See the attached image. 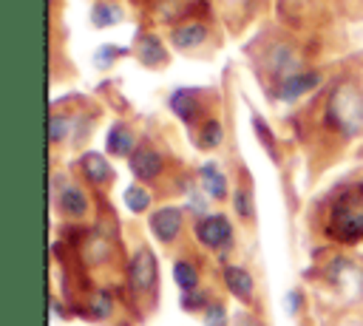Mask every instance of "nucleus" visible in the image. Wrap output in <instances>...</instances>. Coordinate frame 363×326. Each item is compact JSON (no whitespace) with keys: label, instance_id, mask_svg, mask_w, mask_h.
<instances>
[{"label":"nucleus","instance_id":"nucleus-1","mask_svg":"<svg viewBox=\"0 0 363 326\" xmlns=\"http://www.w3.org/2000/svg\"><path fill=\"white\" fill-rule=\"evenodd\" d=\"M332 232L343 241L363 238V187H349L332 207Z\"/></svg>","mask_w":363,"mask_h":326},{"label":"nucleus","instance_id":"nucleus-2","mask_svg":"<svg viewBox=\"0 0 363 326\" xmlns=\"http://www.w3.org/2000/svg\"><path fill=\"white\" fill-rule=\"evenodd\" d=\"M329 119L343 133H357L363 125V96L354 85H340L329 99Z\"/></svg>","mask_w":363,"mask_h":326},{"label":"nucleus","instance_id":"nucleus-3","mask_svg":"<svg viewBox=\"0 0 363 326\" xmlns=\"http://www.w3.org/2000/svg\"><path fill=\"white\" fill-rule=\"evenodd\" d=\"M130 286L133 292H150L156 286V258L147 247H139L130 258Z\"/></svg>","mask_w":363,"mask_h":326},{"label":"nucleus","instance_id":"nucleus-4","mask_svg":"<svg viewBox=\"0 0 363 326\" xmlns=\"http://www.w3.org/2000/svg\"><path fill=\"white\" fill-rule=\"evenodd\" d=\"M196 235H199L201 244L218 249V247H227V244H230L233 227H230V221H227L224 215H204V218H199V224H196Z\"/></svg>","mask_w":363,"mask_h":326},{"label":"nucleus","instance_id":"nucleus-5","mask_svg":"<svg viewBox=\"0 0 363 326\" xmlns=\"http://www.w3.org/2000/svg\"><path fill=\"white\" fill-rule=\"evenodd\" d=\"M150 230L159 241H173L182 230V210L176 207H162L150 215Z\"/></svg>","mask_w":363,"mask_h":326},{"label":"nucleus","instance_id":"nucleus-6","mask_svg":"<svg viewBox=\"0 0 363 326\" xmlns=\"http://www.w3.org/2000/svg\"><path fill=\"white\" fill-rule=\"evenodd\" d=\"M130 170H133V176H136V179L150 181V179H156V176H159V170H162V159H159V153H156V150L142 147V150L130 153Z\"/></svg>","mask_w":363,"mask_h":326},{"label":"nucleus","instance_id":"nucleus-7","mask_svg":"<svg viewBox=\"0 0 363 326\" xmlns=\"http://www.w3.org/2000/svg\"><path fill=\"white\" fill-rule=\"evenodd\" d=\"M57 204L68 215H82L88 210V198H85V193L77 184H62L60 193H57Z\"/></svg>","mask_w":363,"mask_h":326},{"label":"nucleus","instance_id":"nucleus-8","mask_svg":"<svg viewBox=\"0 0 363 326\" xmlns=\"http://www.w3.org/2000/svg\"><path fill=\"white\" fill-rule=\"evenodd\" d=\"M224 281H227V286H230V292L235 295V298H241V300H247V298H252V278H250V272L247 269H241V266H224Z\"/></svg>","mask_w":363,"mask_h":326},{"label":"nucleus","instance_id":"nucleus-9","mask_svg":"<svg viewBox=\"0 0 363 326\" xmlns=\"http://www.w3.org/2000/svg\"><path fill=\"white\" fill-rule=\"evenodd\" d=\"M312 85H318V74H295V77H289V79L281 82L278 96L281 99H295V96L306 94Z\"/></svg>","mask_w":363,"mask_h":326},{"label":"nucleus","instance_id":"nucleus-10","mask_svg":"<svg viewBox=\"0 0 363 326\" xmlns=\"http://www.w3.org/2000/svg\"><path fill=\"white\" fill-rule=\"evenodd\" d=\"M170 108H173L176 116H182V119H193V113H196V108H199V96H196V91H190V88L176 91V94L170 96Z\"/></svg>","mask_w":363,"mask_h":326},{"label":"nucleus","instance_id":"nucleus-11","mask_svg":"<svg viewBox=\"0 0 363 326\" xmlns=\"http://www.w3.org/2000/svg\"><path fill=\"white\" fill-rule=\"evenodd\" d=\"M82 170H85V176H88L91 181H96V184H102V181L111 179V164H108L99 153H85V156H82Z\"/></svg>","mask_w":363,"mask_h":326},{"label":"nucleus","instance_id":"nucleus-12","mask_svg":"<svg viewBox=\"0 0 363 326\" xmlns=\"http://www.w3.org/2000/svg\"><path fill=\"white\" fill-rule=\"evenodd\" d=\"M108 150L116 156H128L133 150V133L125 125H113L108 133Z\"/></svg>","mask_w":363,"mask_h":326},{"label":"nucleus","instance_id":"nucleus-13","mask_svg":"<svg viewBox=\"0 0 363 326\" xmlns=\"http://www.w3.org/2000/svg\"><path fill=\"white\" fill-rule=\"evenodd\" d=\"M201 184L213 198H224V193H227V181H224V176H221V170L216 164H204L201 167Z\"/></svg>","mask_w":363,"mask_h":326},{"label":"nucleus","instance_id":"nucleus-14","mask_svg":"<svg viewBox=\"0 0 363 326\" xmlns=\"http://www.w3.org/2000/svg\"><path fill=\"white\" fill-rule=\"evenodd\" d=\"M139 57H142V62H147V65H159V62L167 60L162 43H159L156 37H150V34H145V37L139 40Z\"/></svg>","mask_w":363,"mask_h":326},{"label":"nucleus","instance_id":"nucleus-15","mask_svg":"<svg viewBox=\"0 0 363 326\" xmlns=\"http://www.w3.org/2000/svg\"><path fill=\"white\" fill-rule=\"evenodd\" d=\"M204 37H207L204 26H182V28L173 31V40H176L179 48H193V45H199Z\"/></svg>","mask_w":363,"mask_h":326},{"label":"nucleus","instance_id":"nucleus-16","mask_svg":"<svg viewBox=\"0 0 363 326\" xmlns=\"http://www.w3.org/2000/svg\"><path fill=\"white\" fill-rule=\"evenodd\" d=\"M173 278H176V283H179L184 292H193L196 283H199V272H196V266L187 264V261H179V264L173 266Z\"/></svg>","mask_w":363,"mask_h":326},{"label":"nucleus","instance_id":"nucleus-17","mask_svg":"<svg viewBox=\"0 0 363 326\" xmlns=\"http://www.w3.org/2000/svg\"><path fill=\"white\" fill-rule=\"evenodd\" d=\"M119 6H113V3H99V6H94V11H91V20H94V26H99V28H105V26H111V23H116L119 20Z\"/></svg>","mask_w":363,"mask_h":326},{"label":"nucleus","instance_id":"nucleus-18","mask_svg":"<svg viewBox=\"0 0 363 326\" xmlns=\"http://www.w3.org/2000/svg\"><path fill=\"white\" fill-rule=\"evenodd\" d=\"M125 204H128L133 213H142V210L150 204V193H147L145 187H136V184H133V187L125 190Z\"/></svg>","mask_w":363,"mask_h":326},{"label":"nucleus","instance_id":"nucleus-19","mask_svg":"<svg viewBox=\"0 0 363 326\" xmlns=\"http://www.w3.org/2000/svg\"><path fill=\"white\" fill-rule=\"evenodd\" d=\"M218 142H221V125L218 122H207L201 128V145L204 147H216Z\"/></svg>","mask_w":363,"mask_h":326},{"label":"nucleus","instance_id":"nucleus-20","mask_svg":"<svg viewBox=\"0 0 363 326\" xmlns=\"http://www.w3.org/2000/svg\"><path fill=\"white\" fill-rule=\"evenodd\" d=\"M68 130H71V122H68L65 116H51V142L65 139Z\"/></svg>","mask_w":363,"mask_h":326},{"label":"nucleus","instance_id":"nucleus-21","mask_svg":"<svg viewBox=\"0 0 363 326\" xmlns=\"http://www.w3.org/2000/svg\"><path fill=\"white\" fill-rule=\"evenodd\" d=\"M204 323L207 326H224L227 320H224V309L221 306H210L207 312H204Z\"/></svg>","mask_w":363,"mask_h":326},{"label":"nucleus","instance_id":"nucleus-22","mask_svg":"<svg viewBox=\"0 0 363 326\" xmlns=\"http://www.w3.org/2000/svg\"><path fill=\"white\" fill-rule=\"evenodd\" d=\"M116 54H119V51H116V48H111V45L99 48V51H96V65H99V68H105V65H108V60H111V57H116Z\"/></svg>","mask_w":363,"mask_h":326},{"label":"nucleus","instance_id":"nucleus-23","mask_svg":"<svg viewBox=\"0 0 363 326\" xmlns=\"http://www.w3.org/2000/svg\"><path fill=\"white\" fill-rule=\"evenodd\" d=\"M235 207H238V213L241 215H250V204H247V193H235Z\"/></svg>","mask_w":363,"mask_h":326},{"label":"nucleus","instance_id":"nucleus-24","mask_svg":"<svg viewBox=\"0 0 363 326\" xmlns=\"http://www.w3.org/2000/svg\"><path fill=\"white\" fill-rule=\"evenodd\" d=\"M244 326H252V323H244Z\"/></svg>","mask_w":363,"mask_h":326}]
</instances>
